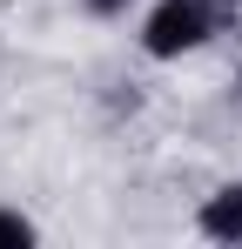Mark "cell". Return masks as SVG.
Masks as SVG:
<instances>
[{"label": "cell", "instance_id": "cell-1", "mask_svg": "<svg viewBox=\"0 0 242 249\" xmlns=\"http://www.w3.org/2000/svg\"><path fill=\"white\" fill-rule=\"evenodd\" d=\"M236 7L222 0H148L141 7V27H135V47L148 61H182V54H202V47L222 34Z\"/></svg>", "mask_w": 242, "mask_h": 249}, {"label": "cell", "instance_id": "cell-2", "mask_svg": "<svg viewBox=\"0 0 242 249\" xmlns=\"http://www.w3.org/2000/svg\"><path fill=\"white\" fill-rule=\"evenodd\" d=\"M195 236H208L222 249H242V182H215L195 202Z\"/></svg>", "mask_w": 242, "mask_h": 249}, {"label": "cell", "instance_id": "cell-3", "mask_svg": "<svg viewBox=\"0 0 242 249\" xmlns=\"http://www.w3.org/2000/svg\"><path fill=\"white\" fill-rule=\"evenodd\" d=\"M27 243H40V222L20 209H0V249H27Z\"/></svg>", "mask_w": 242, "mask_h": 249}, {"label": "cell", "instance_id": "cell-4", "mask_svg": "<svg viewBox=\"0 0 242 249\" xmlns=\"http://www.w3.org/2000/svg\"><path fill=\"white\" fill-rule=\"evenodd\" d=\"M81 14H94V20H121L128 7H141V0H74Z\"/></svg>", "mask_w": 242, "mask_h": 249}, {"label": "cell", "instance_id": "cell-5", "mask_svg": "<svg viewBox=\"0 0 242 249\" xmlns=\"http://www.w3.org/2000/svg\"><path fill=\"white\" fill-rule=\"evenodd\" d=\"M222 7H236V0H222Z\"/></svg>", "mask_w": 242, "mask_h": 249}]
</instances>
